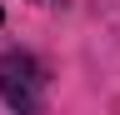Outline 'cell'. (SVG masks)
Segmentation results:
<instances>
[{
	"label": "cell",
	"mask_w": 120,
	"mask_h": 115,
	"mask_svg": "<svg viewBox=\"0 0 120 115\" xmlns=\"http://www.w3.org/2000/svg\"><path fill=\"white\" fill-rule=\"evenodd\" d=\"M0 100H5L15 115L40 110V100H45V70H40V60L30 50H5L0 55Z\"/></svg>",
	"instance_id": "1"
},
{
	"label": "cell",
	"mask_w": 120,
	"mask_h": 115,
	"mask_svg": "<svg viewBox=\"0 0 120 115\" xmlns=\"http://www.w3.org/2000/svg\"><path fill=\"white\" fill-rule=\"evenodd\" d=\"M0 25H5V10H0Z\"/></svg>",
	"instance_id": "2"
}]
</instances>
